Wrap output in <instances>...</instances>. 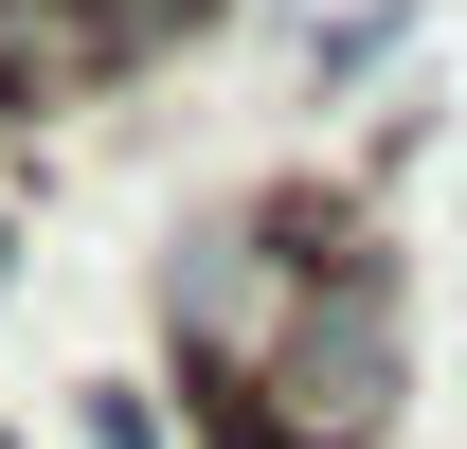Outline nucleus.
Instances as JSON below:
<instances>
[{
    "label": "nucleus",
    "instance_id": "nucleus-1",
    "mask_svg": "<svg viewBox=\"0 0 467 449\" xmlns=\"http://www.w3.org/2000/svg\"><path fill=\"white\" fill-rule=\"evenodd\" d=\"M0 270H18V234H0Z\"/></svg>",
    "mask_w": 467,
    "mask_h": 449
}]
</instances>
